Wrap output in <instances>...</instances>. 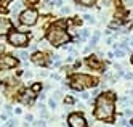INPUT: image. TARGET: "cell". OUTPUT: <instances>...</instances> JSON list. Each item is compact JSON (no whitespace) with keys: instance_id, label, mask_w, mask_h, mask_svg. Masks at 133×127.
<instances>
[{"instance_id":"1","label":"cell","mask_w":133,"mask_h":127,"mask_svg":"<svg viewBox=\"0 0 133 127\" xmlns=\"http://www.w3.org/2000/svg\"><path fill=\"white\" fill-rule=\"evenodd\" d=\"M114 101L115 95L114 93H103L96 98L95 103V117L99 121H111L114 119Z\"/></svg>"},{"instance_id":"2","label":"cell","mask_w":133,"mask_h":127,"mask_svg":"<svg viewBox=\"0 0 133 127\" xmlns=\"http://www.w3.org/2000/svg\"><path fill=\"white\" fill-rule=\"evenodd\" d=\"M69 39L71 37H69L67 31H66V23L64 21L56 23L55 26L50 27L48 32H47V40L55 47H59V45H63V43L69 42Z\"/></svg>"},{"instance_id":"3","label":"cell","mask_w":133,"mask_h":127,"mask_svg":"<svg viewBox=\"0 0 133 127\" xmlns=\"http://www.w3.org/2000/svg\"><path fill=\"white\" fill-rule=\"evenodd\" d=\"M96 85H98V81L95 77L87 76V74H76L71 79V87L74 90H80V92L87 87H96Z\"/></svg>"},{"instance_id":"4","label":"cell","mask_w":133,"mask_h":127,"mask_svg":"<svg viewBox=\"0 0 133 127\" xmlns=\"http://www.w3.org/2000/svg\"><path fill=\"white\" fill-rule=\"evenodd\" d=\"M37 19H38V13L34 8H27V10H24V11L19 15V21H21V24H24V26H34V24L37 23Z\"/></svg>"},{"instance_id":"5","label":"cell","mask_w":133,"mask_h":127,"mask_svg":"<svg viewBox=\"0 0 133 127\" xmlns=\"http://www.w3.org/2000/svg\"><path fill=\"white\" fill-rule=\"evenodd\" d=\"M8 42L15 47H26L27 42H29V35L26 32H21V31H15L8 35Z\"/></svg>"},{"instance_id":"6","label":"cell","mask_w":133,"mask_h":127,"mask_svg":"<svg viewBox=\"0 0 133 127\" xmlns=\"http://www.w3.org/2000/svg\"><path fill=\"white\" fill-rule=\"evenodd\" d=\"M67 122H69V127H87L85 117L82 114H79V113H72L67 117Z\"/></svg>"},{"instance_id":"7","label":"cell","mask_w":133,"mask_h":127,"mask_svg":"<svg viewBox=\"0 0 133 127\" xmlns=\"http://www.w3.org/2000/svg\"><path fill=\"white\" fill-rule=\"evenodd\" d=\"M16 64H18V60L15 56L5 55V56L0 58V66H3V68H15Z\"/></svg>"},{"instance_id":"8","label":"cell","mask_w":133,"mask_h":127,"mask_svg":"<svg viewBox=\"0 0 133 127\" xmlns=\"http://www.w3.org/2000/svg\"><path fill=\"white\" fill-rule=\"evenodd\" d=\"M10 29H11V23H10V19L0 18V35L10 32Z\"/></svg>"},{"instance_id":"9","label":"cell","mask_w":133,"mask_h":127,"mask_svg":"<svg viewBox=\"0 0 133 127\" xmlns=\"http://www.w3.org/2000/svg\"><path fill=\"white\" fill-rule=\"evenodd\" d=\"M88 66H90V68H95V69H101V63L98 61V60H96L95 56H88Z\"/></svg>"},{"instance_id":"10","label":"cell","mask_w":133,"mask_h":127,"mask_svg":"<svg viewBox=\"0 0 133 127\" xmlns=\"http://www.w3.org/2000/svg\"><path fill=\"white\" fill-rule=\"evenodd\" d=\"M21 101H23V103H32V101H34V92H32V90H29V92H26L23 95V98H21Z\"/></svg>"},{"instance_id":"11","label":"cell","mask_w":133,"mask_h":127,"mask_svg":"<svg viewBox=\"0 0 133 127\" xmlns=\"http://www.w3.org/2000/svg\"><path fill=\"white\" fill-rule=\"evenodd\" d=\"M32 61L35 64H45V56L42 53H34L32 55Z\"/></svg>"},{"instance_id":"12","label":"cell","mask_w":133,"mask_h":127,"mask_svg":"<svg viewBox=\"0 0 133 127\" xmlns=\"http://www.w3.org/2000/svg\"><path fill=\"white\" fill-rule=\"evenodd\" d=\"M21 7H23V3H21V2H16V3H13V5H11V13H13V15H18L19 10H21Z\"/></svg>"},{"instance_id":"13","label":"cell","mask_w":133,"mask_h":127,"mask_svg":"<svg viewBox=\"0 0 133 127\" xmlns=\"http://www.w3.org/2000/svg\"><path fill=\"white\" fill-rule=\"evenodd\" d=\"M99 35H101V32H99V31H96V32H95V35H93V37L90 39V47H95V45H96V42H98Z\"/></svg>"},{"instance_id":"14","label":"cell","mask_w":133,"mask_h":127,"mask_svg":"<svg viewBox=\"0 0 133 127\" xmlns=\"http://www.w3.org/2000/svg\"><path fill=\"white\" fill-rule=\"evenodd\" d=\"M79 5H82V7H91V5L95 3V0H76Z\"/></svg>"},{"instance_id":"15","label":"cell","mask_w":133,"mask_h":127,"mask_svg":"<svg viewBox=\"0 0 133 127\" xmlns=\"http://www.w3.org/2000/svg\"><path fill=\"white\" fill-rule=\"evenodd\" d=\"M80 32H82V34H80V35H82L80 40H85V39H88V35H90V31H88V29H82Z\"/></svg>"},{"instance_id":"16","label":"cell","mask_w":133,"mask_h":127,"mask_svg":"<svg viewBox=\"0 0 133 127\" xmlns=\"http://www.w3.org/2000/svg\"><path fill=\"white\" fill-rule=\"evenodd\" d=\"M115 56H117V58H122V56H124V55H125V50H122V48H115Z\"/></svg>"},{"instance_id":"17","label":"cell","mask_w":133,"mask_h":127,"mask_svg":"<svg viewBox=\"0 0 133 127\" xmlns=\"http://www.w3.org/2000/svg\"><path fill=\"white\" fill-rule=\"evenodd\" d=\"M18 56L21 58V60H27V58H29V53H27V52H19Z\"/></svg>"},{"instance_id":"18","label":"cell","mask_w":133,"mask_h":127,"mask_svg":"<svg viewBox=\"0 0 133 127\" xmlns=\"http://www.w3.org/2000/svg\"><path fill=\"white\" fill-rule=\"evenodd\" d=\"M84 19H85V21H88L90 24L95 23V18H93V16H90V15H85V16H84Z\"/></svg>"},{"instance_id":"19","label":"cell","mask_w":133,"mask_h":127,"mask_svg":"<svg viewBox=\"0 0 133 127\" xmlns=\"http://www.w3.org/2000/svg\"><path fill=\"white\" fill-rule=\"evenodd\" d=\"M48 106L51 109H55V108H56V100H53V98H51V100H48Z\"/></svg>"},{"instance_id":"20","label":"cell","mask_w":133,"mask_h":127,"mask_svg":"<svg viewBox=\"0 0 133 127\" xmlns=\"http://www.w3.org/2000/svg\"><path fill=\"white\" fill-rule=\"evenodd\" d=\"M40 89H42V85L38 84V82H37V84H34V85H32V92H38Z\"/></svg>"},{"instance_id":"21","label":"cell","mask_w":133,"mask_h":127,"mask_svg":"<svg viewBox=\"0 0 133 127\" xmlns=\"http://www.w3.org/2000/svg\"><path fill=\"white\" fill-rule=\"evenodd\" d=\"M124 76H125V79H128V81H130V79H133V74L132 73H124Z\"/></svg>"},{"instance_id":"22","label":"cell","mask_w":133,"mask_h":127,"mask_svg":"<svg viewBox=\"0 0 133 127\" xmlns=\"http://www.w3.org/2000/svg\"><path fill=\"white\" fill-rule=\"evenodd\" d=\"M35 126H37V127H45V122H43V121H37Z\"/></svg>"},{"instance_id":"23","label":"cell","mask_w":133,"mask_h":127,"mask_svg":"<svg viewBox=\"0 0 133 127\" xmlns=\"http://www.w3.org/2000/svg\"><path fill=\"white\" fill-rule=\"evenodd\" d=\"M61 11H63V13L66 15V13H71V8H69V7H64L63 10H61Z\"/></svg>"},{"instance_id":"24","label":"cell","mask_w":133,"mask_h":127,"mask_svg":"<svg viewBox=\"0 0 133 127\" xmlns=\"http://www.w3.org/2000/svg\"><path fill=\"white\" fill-rule=\"evenodd\" d=\"M124 2H125L127 7H132V5H133V0H124Z\"/></svg>"},{"instance_id":"25","label":"cell","mask_w":133,"mask_h":127,"mask_svg":"<svg viewBox=\"0 0 133 127\" xmlns=\"http://www.w3.org/2000/svg\"><path fill=\"white\" fill-rule=\"evenodd\" d=\"M82 98H84V100H88V98H90V95H88V93H82Z\"/></svg>"},{"instance_id":"26","label":"cell","mask_w":133,"mask_h":127,"mask_svg":"<svg viewBox=\"0 0 133 127\" xmlns=\"http://www.w3.org/2000/svg\"><path fill=\"white\" fill-rule=\"evenodd\" d=\"M8 126H10V127H15V121L10 119V121H8Z\"/></svg>"},{"instance_id":"27","label":"cell","mask_w":133,"mask_h":127,"mask_svg":"<svg viewBox=\"0 0 133 127\" xmlns=\"http://www.w3.org/2000/svg\"><path fill=\"white\" fill-rule=\"evenodd\" d=\"M66 103H74V100L71 98V96H67V98H66Z\"/></svg>"},{"instance_id":"28","label":"cell","mask_w":133,"mask_h":127,"mask_svg":"<svg viewBox=\"0 0 133 127\" xmlns=\"http://www.w3.org/2000/svg\"><path fill=\"white\" fill-rule=\"evenodd\" d=\"M51 77H53V79H56V81H59V76H58V74H51Z\"/></svg>"},{"instance_id":"29","label":"cell","mask_w":133,"mask_h":127,"mask_svg":"<svg viewBox=\"0 0 133 127\" xmlns=\"http://www.w3.org/2000/svg\"><path fill=\"white\" fill-rule=\"evenodd\" d=\"M8 119V114H2V121H7Z\"/></svg>"},{"instance_id":"30","label":"cell","mask_w":133,"mask_h":127,"mask_svg":"<svg viewBox=\"0 0 133 127\" xmlns=\"http://www.w3.org/2000/svg\"><path fill=\"white\" fill-rule=\"evenodd\" d=\"M29 3H35V2H38V0H27Z\"/></svg>"},{"instance_id":"31","label":"cell","mask_w":133,"mask_h":127,"mask_svg":"<svg viewBox=\"0 0 133 127\" xmlns=\"http://www.w3.org/2000/svg\"><path fill=\"white\" fill-rule=\"evenodd\" d=\"M2 50H3V47H2V45H0V52H2Z\"/></svg>"},{"instance_id":"32","label":"cell","mask_w":133,"mask_h":127,"mask_svg":"<svg viewBox=\"0 0 133 127\" xmlns=\"http://www.w3.org/2000/svg\"><path fill=\"white\" fill-rule=\"evenodd\" d=\"M2 2H11V0H2Z\"/></svg>"},{"instance_id":"33","label":"cell","mask_w":133,"mask_h":127,"mask_svg":"<svg viewBox=\"0 0 133 127\" xmlns=\"http://www.w3.org/2000/svg\"><path fill=\"white\" fill-rule=\"evenodd\" d=\"M130 43H132V47H133V37H132V42H130Z\"/></svg>"},{"instance_id":"34","label":"cell","mask_w":133,"mask_h":127,"mask_svg":"<svg viewBox=\"0 0 133 127\" xmlns=\"http://www.w3.org/2000/svg\"><path fill=\"white\" fill-rule=\"evenodd\" d=\"M130 124H132V126H133V119H132V121H130Z\"/></svg>"},{"instance_id":"35","label":"cell","mask_w":133,"mask_h":127,"mask_svg":"<svg viewBox=\"0 0 133 127\" xmlns=\"http://www.w3.org/2000/svg\"><path fill=\"white\" fill-rule=\"evenodd\" d=\"M130 103H132V105H133V98H132V101H130Z\"/></svg>"},{"instance_id":"36","label":"cell","mask_w":133,"mask_h":127,"mask_svg":"<svg viewBox=\"0 0 133 127\" xmlns=\"http://www.w3.org/2000/svg\"><path fill=\"white\" fill-rule=\"evenodd\" d=\"M132 63H133V55H132Z\"/></svg>"}]
</instances>
